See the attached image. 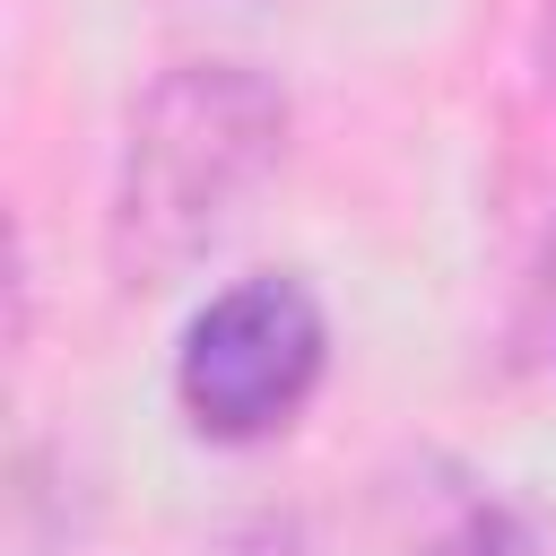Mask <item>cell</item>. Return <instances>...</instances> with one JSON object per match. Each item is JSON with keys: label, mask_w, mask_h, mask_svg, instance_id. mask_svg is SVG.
Segmentation results:
<instances>
[{"label": "cell", "mask_w": 556, "mask_h": 556, "mask_svg": "<svg viewBox=\"0 0 556 556\" xmlns=\"http://www.w3.org/2000/svg\"><path fill=\"white\" fill-rule=\"evenodd\" d=\"M287 148V96L243 61H182L165 70L122 139L104 261L122 287H174L261 191Z\"/></svg>", "instance_id": "1"}, {"label": "cell", "mask_w": 556, "mask_h": 556, "mask_svg": "<svg viewBox=\"0 0 556 556\" xmlns=\"http://www.w3.org/2000/svg\"><path fill=\"white\" fill-rule=\"evenodd\" d=\"M321 356H330V330L304 278H243L182 330L174 391L200 434L252 443L304 408V391L321 382Z\"/></svg>", "instance_id": "2"}, {"label": "cell", "mask_w": 556, "mask_h": 556, "mask_svg": "<svg viewBox=\"0 0 556 556\" xmlns=\"http://www.w3.org/2000/svg\"><path fill=\"white\" fill-rule=\"evenodd\" d=\"M443 556H539V539H530L504 504H478V513L452 530V547H443Z\"/></svg>", "instance_id": "3"}]
</instances>
